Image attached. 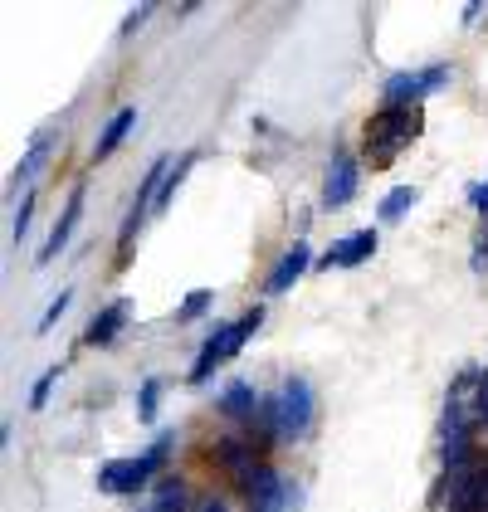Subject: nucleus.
Wrapping results in <instances>:
<instances>
[{"label": "nucleus", "mask_w": 488, "mask_h": 512, "mask_svg": "<svg viewBox=\"0 0 488 512\" xmlns=\"http://www.w3.org/2000/svg\"><path fill=\"white\" fill-rule=\"evenodd\" d=\"M69 298H74V293H69V288H64V293H59V298H54V303H49V313L40 317V327H54V322H59V313H64V308H69Z\"/></svg>", "instance_id": "obj_20"}, {"label": "nucleus", "mask_w": 488, "mask_h": 512, "mask_svg": "<svg viewBox=\"0 0 488 512\" xmlns=\"http://www.w3.org/2000/svg\"><path fill=\"white\" fill-rule=\"evenodd\" d=\"M30 210H35V200H25V205H20V215H15V239H25V225H30Z\"/></svg>", "instance_id": "obj_21"}, {"label": "nucleus", "mask_w": 488, "mask_h": 512, "mask_svg": "<svg viewBox=\"0 0 488 512\" xmlns=\"http://www.w3.org/2000/svg\"><path fill=\"white\" fill-rule=\"evenodd\" d=\"M357 176H362V171H357V161L347 157V152L332 157V166H327V191H323L327 210H342L347 200L357 196Z\"/></svg>", "instance_id": "obj_6"}, {"label": "nucleus", "mask_w": 488, "mask_h": 512, "mask_svg": "<svg viewBox=\"0 0 488 512\" xmlns=\"http://www.w3.org/2000/svg\"><path fill=\"white\" fill-rule=\"evenodd\" d=\"M264 425L274 439H303L313 425V386L308 381H284V391L264 400Z\"/></svg>", "instance_id": "obj_1"}, {"label": "nucleus", "mask_w": 488, "mask_h": 512, "mask_svg": "<svg viewBox=\"0 0 488 512\" xmlns=\"http://www.w3.org/2000/svg\"><path fill=\"white\" fill-rule=\"evenodd\" d=\"M376 254V230H362V235L342 239V244H332L323 254V269H352V264H362Z\"/></svg>", "instance_id": "obj_7"}, {"label": "nucleus", "mask_w": 488, "mask_h": 512, "mask_svg": "<svg viewBox=\"0 0 488 512\" xmlns=\"http://www.w3.org/2000/svg\"><path fill=\"white\" fill-rule=\"evenodd\" d=\"M469 205H474V210H484V215H488V181H484V186H474V191H469Z\"/></svg>", "instance_id": "obj_22"}, {"label": "nucleus", "mask_w": 488, "mask_h": 512, "mask_svg": "<svg viewBox=\"0 0 488 512\" xmlns=\"http://www.w3.org/2000/svg\"><path fill=\"white\" fill-rule=\"evenodd\" d=\"M201 512H230V508H225L220 498H205V503H201Z\"/></svg>", "instance_id": "obj_24"}, {"label": "nucleus", "mask_w": 488, "mask_h": 512, "mask_svg": "<svg viewBox=\"0 0 488 512\" xmlns=\"http://www.w3.org/2000/svg\"><path fill=\"white\" fill-rule=\"evenodd\" d=\"M54 381H59V371H44V376H40V386L30 391V405H35V410H40L44 400H49V386H54Z\"/></svg>", "instance_id": "obj_19"}, {"label": "nucleus", "mask_w": 488, "mask_h": 512, "mask_svg": "<svg viewBox=\"0 0 488 512\" xmlns=\"http://www.w3.org/2000/svg\"><path fill=\"white\" fill-rule=\"evenodd\" d=\"M205 308H210V293H205V288H196V293H186V303H181V317H201Z\"/></svg>", "instance_id": "obj_18"}, {"label": "nucleus", "mask_w": 488, "mask_h": 512, "mask_svg": "<svg viewBox=\"0 0 488 512\" xmlns=\"http://www.w3.org/2000/svg\"><path fill=\"white\" fill-rule=\"evenodd\" d=\"M415 200H420V191H415V186H396L391 196L381 200V220H401Z\"/></svg>", "instance_id": "obj_15"}, {"label": "nucleus", "mask_w": 488, "mask_h": 512, "mask_svg": "<svg viewBox=\"0 0 488 512\" xmlns=\"http://www.w3.org/2000/svg\"><path fill=\"white\" fill-rule=\"evenodd\" d=\"M215 459H220V464H225V469L235 473V478H240L244 488H249V478H254V473H259V464H254V454H249V449H244L240 439H225V444H220V449H215Z\"/></svg>", "instance_id": "obj_11"}, {"label": "nucleus", "mask_w": 488, "mask_h": 512, "mask_svg": "<svg viewBox=\"0 0 488 512\" xmlns=\"http://www.w3.org/2000/svg\"><path fill=\"white\" fill-rule=\"evenodd\" d=\"M254 405H259V395H254V386H244V381H235L230 391L220 395V410L235 415V420H240V415H254Z\"/></svg>", "instance_id": "obj_14"}, {"label": "nucleus", "mask_w": 488, "mask_h": 512, "mask_svg": "<svg viewBox=\"0 0 488 512\" xmlns=\"http://www.w3.org/2000/svg\"><path fill=\"white\" fill-rule=\"evenodd\" d=\"M479 415H484V420H488V381H484V386H479Z\"/></svg>", "instance_id": "obj_25"}, {"label": "nucleus", "mask_w": 488, "mask_h": 512, "mask_svg": "<svg viewBox=\"0 0 488 512\" xmlns=\"http://www.w3.org/2000/svg\"><path fill=\"white\" fill-rule=\"evenodd\" d=\"M303 269H308V244H293L284 259L274 264V274H269V293H288L293 278H303Z\"/></svg>", "instance_id": "obj_10"}, {"label": "nucleus", "mask_w": 488, "mask_h": 512, "mask_svg": "<svg viewBox=\"0 0 488 512\" xmlns=\"http://www.w3.org/2000/svg\"><path fill=\"white\" fill-rule=\"evenodd\" d=\"M415 132H420V113H415V108H396V103H391L386 113H376V118L366 122L362 137H366V152H371V161H376V166H386V161L396 157V152L406 147Z\"/></svg>", "instance_id": "obj_2"}, {"label": "nucleus", "mask_w": 488, "mask_h": 512, "mask_svg": "<svg viewBox=\"0 0 488 512\" xmlns=\"http://www.w3.org/2000/svg\"><path fill=\"white\" fill-rule=\"evenodd\" d=\"M142 20H147V5H142V10H132V15H127V25H122V35H132V30H137V25H142Z\"/></svg>", "instance_id": "obj_23"}, {"label": "nucleus", "mask_w": 488, "mask_h": 512, "mask_svg": "<svg viewBox=\"0 0 488 512\" xmlns=\"http://www.w3.org/2000/svg\"><path fill=\"white\" fill-rule=\"evenodd\" d=\"M127 308H132V303L118 298L113 308H103V313L93 317V322H88V347H108V342L122 332V322H127Z\"/></svg>", "instance_id": "obj_9"}, {"label": "nucleus", "mask_w": 488, "mask_h": 512, "mask_svg": "<svg viewBox=\"0 0 488 512\" xmlns=\"http://www.w3.org/2000/svg\"><path fill=\"white\" fill-rule=\"evenodd\" d=\"M132 122H137V108H118L113 122L103 127V137H98V147H93V152H98V157H113V152H118V142L132 132Z\"/></svg>", "instance_id": "obj_12"}, {"label": "nucleus", "mask_w": 488, "mask_h": 512, "mask_svg": "<svg viewBox=\"0 0 488 512\" xmlns=\"http://www.w3.org/2000/svg\"><path fill=\"white\" fill-rule=\"evenodd\" d=\"M79 215H83V191H74L69 196V205H64V215H59V225H54V235H49V244L40 249V264H49L69 239H74V225H79Z\"/></svg>", "instance_id": "obj_8"}, {"label": "nucleus", "mask_w": 488, "mask_h": 512, "mask_svg": "<svg viewBox=\"0 0 488 512\" xmlns=\"http://www.w3.org/2000/svg\"><path fill=\"white\" fill-rule=\"evenodd\" d=\"M142 512H186V488L181 483H162V493H157V503Z\"/></svg>", "instance_id": "obj_16"}, {"label": "nucleus", "mask_w": 488, "mask_h": 512, "mask_svg": "<svg viewBox=\"0 0 488 512\" xmlns=\"http://www.w3.org/2000/svg\"><path fill=\"white\" fill-rule=\"evenodd\" d=\"M264 322V308H254V313H244L240 322H230V327H220L210 342H205V352L196 356V366H191V381H205L220 361H230V356L244 347V337H254V327Z\"/></svg>", "instance_id": "obj_3"}, {"label": "nucleus", "mask_w": 488, "mask_h": 512, "mask_svg": "<svg viewBox=\"0 0 488 512\" xmlns=\"http://www.w3.org/2000/svg\"><path fill=\"white\" fill-rule=\"evenodd\" d=\"M157 400H162V386H157V381H147V386H142V400H137V405H142V420H152V415H157Z\"/></svg>", "instance_id": "obj_17"}, {"label": "nucleus", "mask_w": 488, "mask_h": 512, "mask_svg": "<svg viewBox=\"0 0 488 512\" xmlns=\"http://www.w3.org/2000/svg\"><path fill=\"white\" fill-rule=\"evenodd\" d=\"M49 147H54V132H35L30 152H25L20 171H15V186H30V181H35V171H40L44 161H49Z\"/></svg>", "instance_id": "obj_13"}, {"label": "nucleus", "mask_w": 488, "mask_h": 512, "mask_svg": "<svg viewBox=\"0 0 488 512\" xmlns=\"http://www.w3.org/2000/svg\"><path fill=\"white\" fill-rule=\"evenodd\" d=\"M449 83V69L445 64H435V69H415V74H396V79H386V98L396 103V108H415L425 93H435V88H445Z\"/></svg>", "instance_id": "obj_4"}, {"label": "nucleus", "mask_w": 488, "mask_h": 512, "mask_svg": "<svg viewBox=\"0 0 488 512\" xmlns=\"http://www.w3.org/2000/svg\"><path fill=\"white\" fill-rule=\"evenodd\" d=\"M157 469V459L147 454V459H118V464H108V469L98 473V488L103 493H137L147 478Z\"/></svg>", "instance_id": "obj_5"}]
</instances>
